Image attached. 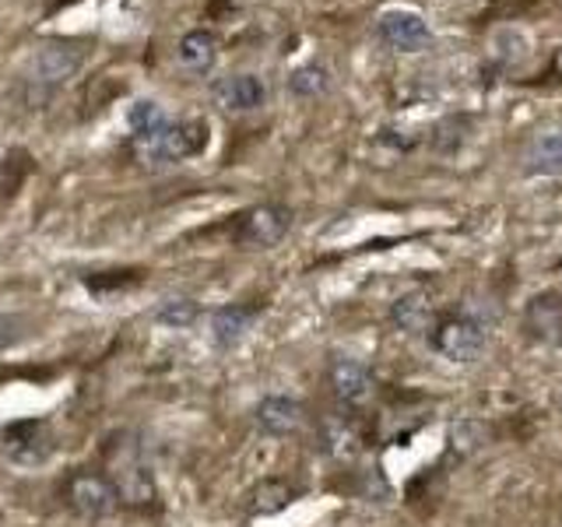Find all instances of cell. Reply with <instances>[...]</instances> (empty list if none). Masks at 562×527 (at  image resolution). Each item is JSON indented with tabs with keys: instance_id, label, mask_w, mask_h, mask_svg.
Listing matches in <instances>:
<instances>
[{
	"instance_id": "6da1fadb",
	"label": "cell",
	"mask_w": 562,
	"mask_h": 527,
	"mask_svg": "<svg viewBox=\"0 0 562 527\" xmlns=\"http://www.w3.org/2000/svg\"><path fill=\"white\" fill-rule=\"evenodd\" d=\"M102 464H105L102 474L113 482L123 506H131V509L158 506L155 474H151V468L145 461V450H140V444L131 433L110 436V444H105V450H102Z\"/></svg>"
},
{
	"instance_id": "7a4b0ae2",
	"label": "cell",
	"mask_w": 562,
	"mask_h": 527,
	"mask_svg": "<svg viewBox=\"0 0 562 527\" xmlns=\"http://www.w3.org/2000/svg\"><path fill=\"white\" fill-rule=\"evenodd\" d=\"M207 148V123L204 120H180V123H162V127L134 134L131 137V155L140 166H169V162H187V158L201 155Z\"/></svg>"
},
{
	"instance_id": "3957f363",
	"label": "cell",
	"mask_w": 562,
	"mask_h": 527,
	"mask_svg": "<svg viewBox=\"0 0 562 527\" xmlns=\"http://www.w3.org/2000/svg\"><path fill=\"white\" fill-rule=\"evenodd\" d=\"M64 503H67L70 514L81 517V520H105V517L116 514L120 496L102 471L81 468L64 482Z\"/></svg>"
},
{
	"instance_id": "277c9868",
	"label": "cell",
	"mask_w": 562,
	"mask_h": 527,
	"mask_svg": "<svg viewBox=\"0 0 562 527\" xmlns=\"http://www.w3.org/2000/svg\"><path fill=\"white\" fill-rule=\"evenodd\" d=\"M429 341L450 362H474L485 351V324L471 313H447L432 324Z\"/></svg>"
},
{
	"instance_id": "5b68a950",
	"label": "cell",
	"mask_w": 562,
	"mask_h": 527,
	"mask_svg": "<svg viewBox=\"0 0 562 527\" xmlns=\"http://www.w3.org/2000/svg\"><path fill=\"white\" fill-rule=\"evenodd\" d=\"M81 67H85V46L81 43H75V40H49V43L40 46V53H35L29 81L46 88V92H53V88H60L64 81L75 78Z\"/></svg>"
},
{
	"instance_id": "8992f818",
	"label": "cell",
	"mask_w": 562,
	"mask_h": 527,
	"mask_svg": "<svg viewBox=\"0 0 562 527\" xmlns=\"http://www.w3.org/2000/svg\"><path fill=\"white\" fill-rule=\"evenodd\" d=\"M327 377H330L334 397H338L348 412H359V408H366V404L376 397V377H373V369H369L366 362H359V359H348V356L334 359Z\"/></svg>"
},
{
	"instance_id": "52a82bcc",
	"label": "cell",
	"mask_w": 562,
	"mask_h": 527,
	"mask_svg": "<svg viewBox=\"0 0 562 527\" xmlns=\"http://www.w3.org/2000/svg\"><path fill=\"white\" fill-rule=\"evenodd\" d=\"M289 228H292V211L285 204H257L239 218L236 239L268 250V246H278L289 236Z\"/></svg>"
},
{
	"instance_id": "ba28073f",
	"label": "cell",
	"mask_w": 562,
	"mask_h": 527,
	"mask_svg": "<svg viewBox=\"0 0 562 527\" xmlns=\"http://www.w3.org/2000/svg\"><path fill=\"white\" fill-rule=\"evenodd\" d=\"M4 453L14 464H43L53 453V433L43 418H25V422H11L4 429Z\"/></svg>"
},
{
	"instance_id": "9c48e42d",
	"label": "cell",
	"mask_w": 562,
	"mask_h": 527,
	"mask_svg": "<svg viewBox=\"0 0 562 527\" xmlns=\"http://www.w3.org/2000/svg\"><path fill=\"white\" fill-rule=\"evenodd\" d=\"M380 35H383V43L397 53H418L432 43L426 18L415 11H386L380 18Z\"/></svg>"
},
{
	"instance_id": "30bf717a",
	"label": "cell",
	"mask_w": 562,
	"mask_h": 527,
	"mask_svg": "<svg viewBox=\"0 0 562 527\" xmlns=\"http://www.w3.org/2000/svg\"><path fill=\"white\" fill-rule=\"evenodd\" d=\"M211 96L222 105L225 113H254L268 99V88L257 75H228L222 81H215Z\"/></svg>"
},
{
	"instance_id": "8fae6325",
	"label": "cell",
	"mask_w": 562,
	"mask_h": 527,
	"mask_svg": "<svg viewBox=\"0 0 562 527\" xmlns=\"http://www.w3.org/2000/svg\"><path fill=\"white\" fill-rule=\"evenodd\" d=\"M391 321L404 334H426V330H432L436 306H432L429 292L426 289H412V292L397 295L394 306H391Z\"/></svg>"
},
{
	"instance_id": "7c38bea8",
	"label": "cell",
	"mask_w": 562,
	"mask_h": 527,
	"mask_svg": "<svg viewBox=\"0 0 562 527\" xmlns=\"http://www.w3.org/2000/svg\"><path fill=\"white\" fill-rule=\"evenodd\" d=\"M303 422H306L303 404L292 397H263L257 404V426L268 436H292L303 429Z\"/></svg>"
},
{
	"instance_id": "4fadbf2b",
	"label": "cell",
	"mask_w": 562,
	"mask_h": 527,
	"mask_svg": "<svg viewBox=\"0 0 562 527\" xmlns=\"http://www.w3.org/2000/svg\"><path fill=\"white\" fill-rule=\"evenodd\" d=\"M176 60H180L187 70H193V75H207V70L215 67V60H218L215 32H207V29L187 32L180 40V46H176Z\"/></svg>"
},
{
	"instance_id": "5bb4252c",
	"label": "cell",
	"mask_w": 562,
	"mask_h": 527,
	"mask_svg": "<svg viewBox=\"0 0 562 527\" xmlns=\"http://www.w3.org/2000/svg\"><path fill=\"white\" fill-rule=\"evenodd\" d=\"M254 321L257 313L250 306H222L211 316V341L218 348H236L246 338V330L254 327Z\"/></svg>"
},
{
	"instance_id": "9a60e30c",
	"label": "cell",
	"mask_w": 562,
	"mask_h": 527,
	"mask_svg": "<svg viewBox=\"0 0 562 527\" xmlns=\"http://www.w3.org/2000/svg\"><path fill=\"white\" fill-rule=\"evenodd\" d=\"M527 327H531V334H538V338L552 341L562 330V299L559 295L535 299L531 310H527Z\"/></svg>"
},
{
	"instance_id": "2e32d148",
	"label": "cell",
	"mask_w": 562,
	"mask_h": 527,
	"mask_svg": "<svg viewBox=\"0 0 562 527\" xmlns=\"http://www.w3.org/2000/svg\"><path fill=\"white\" fill-rule=\"evenodd\" d=\"M531 169L541 176H562V127H552L535 137Z\"/></svg>"
},
{
	"instance_id": "e0dca14e",
	"label": "cell",
	"mask_w": 562,
	"mask_h": 527,
	"mask_svg": "<svg viewBox=\"0 0 562 527\" xmlns=\"http://www.w3.org/2000/svg\"><path fill=\"white\" fill-rule=\"evenodd\" d=\"M292 500H295L292 485H285L281 479H268L250 492V514H260V517L278 514V509H285Z\"/></svg>"
},
{
	"instance_id": "ac0fdd59",
	"label": "cell",
	"mask_w": 562,
	"mask_h": 527,
	"mask_svg": "<svg viewBox=\"0 0 562 527\" xmlns=\"http://www.w3.org/2000/svg\"><path fill=\"white\" fill-rule=\"evenodd\" d=\"M324 447L330 453H356L359 450V433H356V422L348 415H334L324 422Z\"/></svg>"
},
{
	"instance_id": "d6986e66",
	"label": "cell",
	"mask_w": 562,
	"mask_h": 527,
	"mask_svg": "<svg viewBox=\"0 0 562 527\" xmlns=\"http://www.w3.org/2000/svg\"><path fill=\"white\" fill-rule=\"evenodd\" d=\"M327 85H330V75H327V70H324L321 64L299 67V70H292V78H289L292 96H299V99H316V96H324V92H327Z\"/></svg>"
},
{
	"instance_id": "ffe728a7",
	"label": "cell",
	"mask_w": 562,
	"mask_h": 527,
	"mask_svg": "<svg viewBox=\"0 0 562 527\" xmlns=\"http://www.w3.org/2000/svg\"><path fill=\"white\" fill-rule=\"evenodd\" d=\"M155 321H158V324H166V327L183 330V327H190L193 321H198V303H193V299H187V295H180V299H166V303L155 310Z\"/></svg>"
},
{
	"instance_id": "44dd1931",
	"label": "cell",
	"mask_w": 562,
	"mask_h": 527,
	"mask_svg": "<svg viewBox=\"0 0 562 527\" xmlns=\"http://www.w3.org/2000/svg\"><path fill=\"white\" fill-rule=\"evenodd\" d=\"M127 123H131V137L134 134H145V131H155L166 123V113L162 105L151 102V99H137L131 110H127Z\"/></svg>"
},
{
	"instance_id": "7402d4cb",
	"label": "cell",
	"mask_w": 562,
	"mask_h": 527,
	"mask_svg": "<svg viewBox=\"0 0 562 527\" xmlns=\"http://www.w3.org/2000/svg\"><path fill=\"white\" fill-rule=\"evenodd\" d=\"M552 70H555V78L562 81V49L555 53V60H552Z\"/></svg>"
}]
</instances>
